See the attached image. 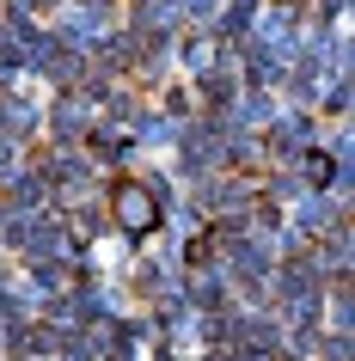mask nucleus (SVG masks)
I'll return each mask as SVG.
<instances>
[{"instance_id": "f257e3e1", "label": "nucleus", "mask_w": 355, "mask_h": 361, "mask_svg": "<svg viewBox=\"0 0 355 361\" xmlns=\"http://www.w3.org/2000/svg\"><path fill=\"white\" fill-rule=\"evenodd\" d=\"M123 221H129V227H148V221H153L148 190H123Z\"/></svg>"}]
</instances>
